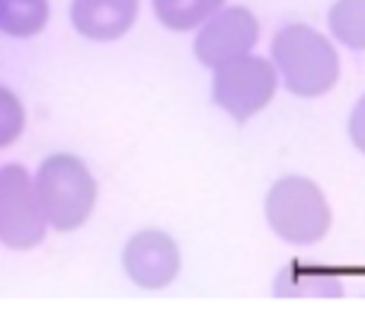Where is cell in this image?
<instances>
[{
  "label": "cell",
  "instance_id": "obj_1",
  "mask_svg": "<svg viewBox=\"0 0 365 314\" xmlns=\"http://www.w3.org/2000/svg\"><path fill=\"white\" fill-rule=\"evenodd\" d=\"M272 68L285 90L302 100H314L336 87L340 55L327 36L304 23H292L272 39Z\"/></svg>",
  "mask_w": 365,
  "mask_h": 314
},
{
  "label": "cell",
  "instance_id": "obj_2",
  "mask_svg": "<svg viewBox=\"0 0 365 314\" xmlns=\"http://www.w3.org/2000/svg\"><path fill=\"white\" fill-rule=\"evenodd\" d=\"M32 183H36L38 206H42V215L51 231L71 234L90 221L100 189H96V176L77 154H48L38 163V173L32 176Z\"/></svg>",
  "mask_w": 365,
  "mask_h": 314
},
{
  "label": "cell",
  "instance_id": "obj_3",
  "mask_svg": "<svg viewBox=\"0 0 365 314\" xmlns=\"http://www.w3.org/2000/svg\"><path fill=\"white\" fill-rule=\"evenodd\" d=\"M266 221L282 240L311 247L324 240L334 225V212L324 189L308 176H282L266 193Z\"/></svg>",
  "mask_w": 365,
  "mask_h": 314
},
{
  "label": "cell",
  "instance_id": "obj_4",
  "mask_svg": "<svg viewBox=\"0 0 365 314\" xmlns=\"http://www.w3.org/2000/svg\"><path fill=\"white\" fill-rule=\"evenodd\" d=\"M212 100L221 106L234 122H247L263 113L279 90V74L269 58H259L253 51L212 68Z\"/></svg>",
  "mask_w": 365,
  "mask_h": 314
},
{
  "label": "cell",
  "instance_id": "obj_5",
  "mask_svg": "<svg viewBox=\"0 0 365 314\" xmlns=\"http://www.w3.org/2000/svg\"><path fill=\"white\" fill-rule=\"evenodd\" d=\"M48 234L32 173L23 163L0 167V244L10 250H32Z\"/></svg>",
  "mask_w": 365,
  "mask_h": 314
},
{
  "label": "cell",
  "instance_id": "obj_6",
  "mask_svg": "<svg viewBox=\"0 0 365 314\" xmlns=\"http://www.w3.org/2000/svg\"><path fill=\"white\" fill-rule=\"evenodd\" d=\"M257 42H259V19L247 6H221L199 26L192 51L205 68H218V64L257 49Z\"/></svg>",
  "mask_w": 365,
  "mask_h": 314
},
{
  "label": "cell",
  "instance_id": "obj_7",
  "mask_svg": "<svg viewBox=\"0 0 365 314\" xmlns=\"http://www.w3.org/2000/svg\"><path fill=\"white\" fill-rule=\"evenodd\" d=\"M122 266L138 289H167L180 276V247L160 228H141L122 250Z\"/></svg>",
  "mask_w": 365,
  "mask_h": 314
},
{
  "label": "cell",
  "instance_id": "obj_8",
  "mask_svg": "<svg viewBox=\"0 0 365 314\" xmlns=\"http://www.w3.org/2000/svg\"><path fill=\"white\" fill-rule=\"evenodd\" d=\"M138 19V0H74L71 23L90 42L122 39Z\"/></svg>",
  "mask_w": 365,
  "mask_h": 314
},
{
  "label": "cell",
  "instance_id": "obj_9",
  "mask_svg": "<svg viewBox=\"0 0 365 314\" xmlns=\"http://www.w3.org/2000/svg\"><path fill=\"white\" fill-rule=\"evenodd\" d=\"M276 295L285 298H340L343 285L336 276L321 270H308V266H285L276 279Z\"/></svg>",
  "mask_w": 365,
  "mask_h": 314
},
{
  "label": "cell",
  "instance_id": "obj_10",
  "mask_svg": "<svg viewBox=\"0 0 365 314\" xmlns=\"http://www.w3.org/2000/svg\"><path fill=\"white\" fill-rule=\"evenodd\" d=\"M48 0H0V32L10 39H32L48 26Z\"/></svg>",
  "mask_w": 365,
  "mask_h": 314
},
{
  "label": "cell",
  "instance_id": "obj_11",
  "mask_svg": "<svg viewBox=\"0 0 365 314\" xmlns=\"http://www.w3.org/2000/svg\"><path fill=\"white\" fill-rule=\"evenodd\" d=\"M225 0H154L158 19L173 32L199 29L215 10H221Z\"/></svg>",
  "mask_w": 365,
  "mask_h": 314
},
{
  "label": "cell",
  "instance_id": "obj_12",
  "mask_svg": "<svg viewBox=\"0 0 365 314\" xmlns=\"http://www.w3.org/2000/svg\"><path fill=\"white\" fill-rule=\"evenodd\" d=\"M327 26L336 42L353 51H365V0H336L330 6Z\"/></svg>",
  "mask_w": 365,
  "mask_h": 314
},
{
  "label": "cell",
  "instance_id": "obj_13",
  "mask_svg": "<svg viewBox=\"0 0 365 314\" xmlns=\"http://www.w3.org/2000/svg\"><path fill=\"white\" fill-rule=\"evenodd\" d=\"M26 132V106L10 87L0 83V151L16 145Z\"/></svg>",
  "mask_w": 365,
  "mask_h": 314
},
{
  "label": "cell",
  "instance_id": "obj_14",
  "mask_svg": "<svg viewBox=\"0 0 365 314\" xmlns=\"http://www.w3.org/2000/svg\"><path fill=\"white\" fill-rule=\"evenodd\" d=\"M349 141L356 145V151L365 154V96L353 106V113H349Z\"/></svg>",
  "mask_w": 365,
  "mask_h": 314
}]
</instances>
